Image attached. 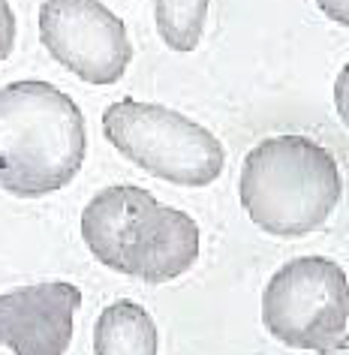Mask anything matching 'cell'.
Here are the masks:
<instances>
[{
    "label": "cell",
    "instance_id": "obj_1",
    "mask_svg": "<svg viewBox=\"0 0 349 355\" xmlns=\"http://www.w3.org/2000/svg\"><path fill=\"white\" fill-rule=\"evenodd\" d=\"M87 154L85 114L60 87L22 78L0 87V187L40 199L73 184Z\"/></svg>",
    "mask_w": 349,
    "mask_h": 355
},
{
    "label": "cell",
    "instance_id": "obj_2",
    "mask_svg": "<svg viewBox=\"0 0 349 355\" xmlns=\"http://www.w3.org/2000/svg\"><path fill=\"white\" fill-rule=\"evenodd\" d=\"M82 238L105 268L142 283H169L199 259V226L181 208L160 205L133 184L100 190L82 211Z\"/></svg>",
    "mask_w": 349,
    "mask_h": 355
},
{
    "label": "cell",
    "instance_id": "obj_3",
    "mask_svg": "<svg viewBox=\"0 0 349 355\" xmlns=\"http://www.w3.org/2000/svg\"><path fill=\"white\" fill-rule=\"evenodd\" d=\"M241 205L268 235L298 238L325 226L343 196L334 154L298 132L271 136L241 166Z\"/></svg>",
    "mask_w": 349,
    "mask_h": 355
},
{
    "label": "cell",
    "instance_id": "obj_4",
    "mask_svg": "<svg viewBox=\"0 0 349 355\" xmlns=\"http://www.w3.org/2000/svg\"><path fill=\"white\" fill-rule=\"evenodd\" d=\"M103 132L121 157L181 187H208L226 166L220 139L169 105L118 100L103 112Z\"/></svg>",
    "mask_w": 349,
    "mask_h": 355
},
{
    "label": "cell",
    "instance_id": "obj_5",
    "mask_svg": "<svg viewBox=\"0 0 349 355\" xmlns=\"http://www.w3.org/2000/svg\"><path fill=\"white\" fill-rule=\"evenodd\" d=\"M265 331L292 349L319 355L349 343V277L334 259L301 256L286 262L262 292Z\"/></svg>",
    "mask_w": 349,
    "mask_h": 355
},
{
    "label": "cell",
    "instance_id": "obj_6",
    "mask_svg": "<svg viewBox=\"0 0 349 355\" xmlns=\"http://www.w3.org/2000/svg\"><path fill=\"white\" fill-rule=\"evenodd\" d=\"M40 40L60 67L87 85L121 82L133 60L127 28L100 0H46Z\"/></svg>",
    "mask_w": 349,
    "mask_h": 355
},
{
    "label": "cell",
    "instance_id": "obj_7",
    "mask_svg": "<svg viewBox=\"0 0 349 355\" xmlns=\"http://www.w3.org/2000/svg\"><path fill=\"white\" fill-rule=\"evenodd\" d=\"M82 289L73 283H33L0 295V346L15 355H67Z\"/></svg>",
    "mask_w": 349,
    "mask_h": 355
},
{
    "label": "cell",
    "instance_id": "obj_8",
    "mask_svg": "<svg viewBox=\"0 0 349 355\" xmlns=\"http://www.w3.org/2000/svg\"><path fill=\"white\" fill-rule=\"evenodd\" d=\"M157 322L136 301H114L94 325L96 355H157Z\"/></svg>",
    "mask_w": 349,
    "mask_h": 355
},
{
    "label": "cell",
    "instance_id": "obj_9",
    "mask_svg": "<svg viewBox=\"0 0 349 355\" xmlns=\"http://www.w3.org/2000/svg\"><path fill=\"white\" fill-rule=\"evenodd\" d=\"M211 0H154L157 33L172 51H196Z\"/></svg>",
    "mask_w": 349,
    "mask_h": 355
},
{
    "label": "cell",
    "instance_id": "obj_10",
    "mask_svg": "<svg viewBox=\"0 0 349 355\" xmlns=\"http://www.w3.org/2000/svg\"><path fill=\"white\" fill-rule=\"evenodd\" d=\"M15 46V15L10 0H0V64L12 55Z\"/></svg>",
    "mask_w": 349,
    "mask_h": 355
},
{
    "label": "cell",
    "instance_id": "obj_11",
    "mask_svg": "<svg viewBox=\"0 0 349 355\" xmlns=\"http://www.w3.org/2000/svg\"><path fill=\"white\" fill-rule=\"evenodd\" d=\"M334 109L340 114V121H343V127L349 130V64L340 69L334 82Z\"/></svg>",
    "mask_w": 349,
    "mask_h": 355
},
{
    "label": "cell",
    "instance_id": "obj_12",
    "mask_svg": "<svg viewBox=\"0 0 349 355\" xmlns=\"http://www.w3.org/2000/svg\"><path fill=\"white\" fill-rule=\"evenodd\" d=\"M316 6L322 10L325 19L349 28V0H316Z\"/></svg>",
    "mask_w": 349,
    "mask_h": 355
}]
</instances>
